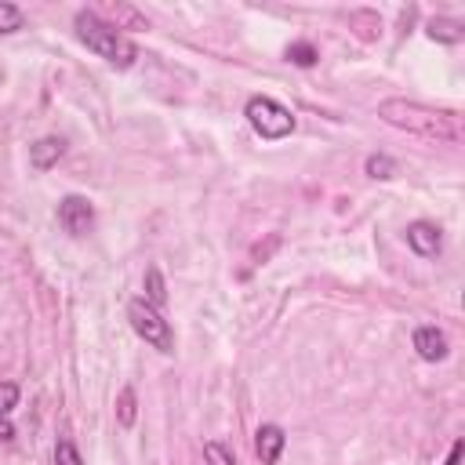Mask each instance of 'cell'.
Masks as SVG:
<instances>
[{
	"instance_id": "6da1fadb",
	"label": "cell",
	"mask_w": 465,
	"mask_h": 465,
	"mask_svg": "<svg viewBox=\"0 0 465 465\" xmlns=\"http://www.w3.org/2000/svg\"><path fill=\"white\" fill-rule=\"evenodd\" d=\"M378 116L389 127L429 138V142H447V145L461 142V116L450 113V109H432V105H421V102H411V98H385L378 105Z\"/></svg>"
},
{
	"instance_id": "7a4b0ae2",
	"label": "cell",
	"mask_w": 465,
	"mask_h": 465,
	"mask_svg": "<svg viewBox=\"0 0 465 465\" xmlns=\"http://www.w3.org/2000/svg\"><path fill=\"white\" fill-rule=\"evenodd\" d=\"M76 36H80V44L87 47V51H94L98 58H105L109 65H116V69H131L134 65V58H138V47L120 33V29H113L109 22H102L91 7L87 11H76Z\"/></svg>"
},
{
	"instance_id": "3957f363",
	"label": "cell",
	"mask_w": 465,
	"mask_h": 465,
	"mask_svg": "<svg viewBox=\"0 0 465 465\" xmlns=\"http://www.w3.org/2000/svg\"><path fill=\"white\" fill-rule=\"evenodd\" d=\"M243 116H247V124H251L265 142H280V138H287V134L294 131V116H291V109L280 105L276 98H265V94L247 98Z\"/></svg>"
},
{
	"instance_id": "277c9868",
	"label": "cell",
	"mask_w": 465,
	"mask_h": 465,
	"mask_svg": "<svg viewBox=\"0 0 465 465\" xmlns=\"http://www.w3.org/2000/svg\"><path fill=\"white\" fill-rule=\"evenodd\" d=\"M127 320H131L134 334H138L145 345H153L156 352H174V331H171V323H167L163 312L153 309L145 298H134V302L127 305Z\"/></svg>"
},
{
	"instance_id": "5b68a950",
	"label": "cell",
	"mask_w": 465,
	"mask_h": 465,
	"mask_svg": "<svg viewBox=\"0 0 465 465\" xmlns=\"http://www.w3.org/2000/svg\"><path fill=\"white\" fill-rule=\"evenodd\" d=\"M58 225L69 232V236H87L91 232V225H94V207H91V200L87 196H65L62 203H58Z\"/></svg>"
},
{
	"instance_id": "8992f818",
	"label": "cell",
	"mask_w": 465,
	"mask_h": 465,
	"mask_svg": "<svg viewBox=\"0 0 465 465\" xmlns=\"http://www.w3.org/2000/svg\"><path fill=\"white\" fill-rule=\"evenodd\" d=\"M414 352L425 360V363H440V360H447V352H450V345H447V334L440 331V327H432V323H421V327H414Z\"/></svg>"
},
{
	"instance_id": "52a82bcc",
	"label": "cell",
	"mask_w": 465,
	"mask_h": 465,
	"mask_svg": "<svg viewBox=\"0 0 465 465\" xmlns=\"http://www.w3.org/2000/svg\"><path fill=\"white\" fill-rule=\"evenodd\" d=\"M407 247L421 258H436L443 251V232L432 222H411L407 225Z\"/></svg>"
},
{
	"instance_id": "ba28073f",
	"label": "cell",
	"mask_w": 465,
	"mask_h": 465,
	"mask_svg": "<svg viewBox=\"0 0 465 465\" xmlns=\"http://www.w3.org/2000/svg\"><path fill=\"white\" fill-rule=\"evenodd\" d=\"M283 443H287V436H283V429L280 425H258V432H254V454H258V461L262 465H276L280 461V454H283Z\"/></svg>"
},
{
	"instance_id": "9c48e42d",
	"label": "cell",
	"mask_w": 465,
	"mask_h": 465,
	"mask_svg": "<svg viewBox=\"0 0 465 465\" xmlns=\"http://www.w3.org/2000/svg\"><path fill=\"white\" fill-rule=\"evenodd\" d=\"M62 153H65V142L54 138V134H47V138H40V142L29 145V163L36 171H47V167H54L62 160Z\"/></svg>"
},
{
	"instance_id": "30bf717a",
	"label": "cell",
	"mask_w": 465,
	"mask_h": 465,
	"mask_svg": "<svg viewBox=\"0 0 465 465\" xmlns=\"http://www.w3.org/2000/svg\"><path fill=\"white\" fill-rule=\"evenodd\" d=\"M91 11H94L102 22H109L113 29H120V33H124V25H127V29H142V25H145V18H142L134 7H127V4H116V7H91Z\"/></svg>"
},
{
	"instance_id": "8fae6325",
	"label": "cell",
	"mask_w": 465,
	"mask_h": 465,
	"mask_svg": "<svg viewBox=\"0 0 465 465\" xmlns=\"http://www.w3.org/2000/svg\"><path fill=\"white\" fill-rule=\"evenodd\" d=\"M425 33H429L432 40H440V44H458V40L465 36V25H461L458 18H432V22L425 25Z\"/></svg>"
},
{
	"instance_id": "7c38bea8",
	"label": "cell",
	"mask_w": 465,
	"mask_h": 465,
	"mask_svg": "<svg viewBox=\"0 0 465 465\" xmlns=\"http://www.w3.org/2000/svg\"><path fill=\"white\" fill-rule=\"evenodd\" d=\"M142 287H145V294H142V298H145L153 309H160V305L167 302V291H163V276H160V269H156V265H149V269H145V283H142Z\"/></svg>"
},
{
	"instance_id": "4fadbf2b",
	"label": "cell",
	"mask_w": 465,
	"mask_h": 465,
	"mask_svg": "<svg viewBox=\"0 0 465 465\" xmlns=\"http://www.w3.org/2000/svg\"><path fill=\"white\" fill-rule=\"evenodd\" d=\"M134 418H138V400H134V389L124 385V389H120V400H116V421H120L124 429H131Z\"/></svg>"
},
{
	"instance_id": "5bb4252c",
	"label": "cell",
	"mask_w": 465,
	"mask_h": 465,
	"mask_svg": "<svg viewBox=\"0 0 465 465\" xmlns=\"http://www.w3.org/2000/svg\"><path fill=\"white\" fill-rule=\"evenodd\" d=\"M287 62H294V65L309 69V65H316V62H320V51H316L309 40H294V44L287 47Z\"/></svg>"
},
{
	"instance_id": "9a60e30c",
	"label": "cell",
	"mask_w": 465,
	"mask_h": 465,
	"mask_svg": "<svg viewBox=\"0 0 465 465\" xmlns=\"http://www.w3.org/2000/svg\"><path fill=\"white\" fill-rule=\"evenodd\" d=\"M363 171H367V178H392L396 174V160L385 156V153H374V156H367Z\"/></svg>"
},
{
	"instance_id": "2e32d148",
	"label": "cell",
	"mask_w": 465,
	"mask_h": 465,
	"mask_svg": "<svg viewBox=\"0 0 465 465\" xmlns=\"http://www.w3.org/2000/svg\"><path fill=\"white\" fill-rule=\"evenodd\" d=\"M203 458H207V465H236L232 450L225 443H218V440H207L203 443Z\"/></svg>"
},
{
	"instance_id": "e0dca14e",
	"label": "cell",
	"mask_w": 465,
	"mask_h": 465,
	"mask_svg": "<svg viewBox=\"0 0 465 465\" xmlns=\"http://www.w3.org/2000/svg\"><path fill=\"white\" fill-rule=\"evenodd\" d=\"M22 22H25L22 7H15V4L0 0V33H15V29H22Z\"/></svg>"
},
{
	"instance_id": "ac0fdd59",
	"label": "cell",
	"mask_w": 465,
	"mask_h": 465,
	"mask_svg": "<svg viewBox=\"0 0 465 465\" xmlns=\"http://www.w3.org/2000/svg\"><path fill=\"white\" fill-rule=\"evenodd\" d=\"M54 465H84V458L69 440H58L54 443Z\"/></svg>"
},
{
	"instance_id": "d6986e66",
	"label": "cell",
	"mask_w": 465,
	"mask_h": 465,
	"mask_svg": "<svg viewBox=\"0 0 465 465\" xmlns=\"http://www.w3.org/2000/svg\"><path fill=\"white\" fill-rule=\"evenodd\" d=\"M18 407V385L15 381H0V418H7Z\"/></svg>"
},
{
	"instance_id": "ffe728a7",
	"label": "cell",
	"mask_w": 465,
	"mask_h": 465,
	"mask_svg": "<svg viewBox=\"0 0 465 465\" xmlns=\"http://www.w3.org/2000/svg\"><path fill=\"white\" fill-rule=\"evenodd\" d=\"M461 450H465V443L454 440V443H450V454H447V465H461Z\"/></svg>"
},
{
	"instance_id": "44dd1931",
	"label": "cell",
	"mask_w": 465,
	"mask_h": 465,
	"mask_svg": "<svg viewBox=\"0 0 465 465\" xmlns=\"http://www.w3.org/2000/svg\"><path fill=\"white\" fill-rule=\"evenodd\" d=\"M15 436V429H11V421L7 418H0V440H11Z\"/></svg>"
}]
</instances>
